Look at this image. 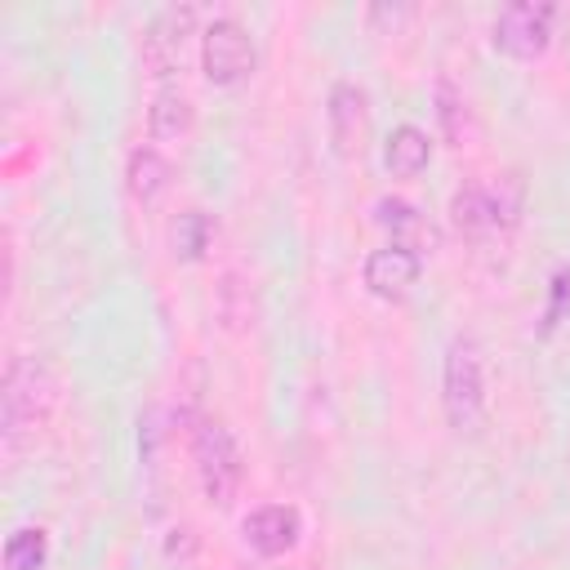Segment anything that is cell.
I'll return each instance as SVG.
<instances>
[{
  "label": "cell",
  "instance_id": "ba28073f",
  "mask_svg": "<svg viewBox=\"0 0 570 570\" xmlns=\"http://www.w3.org/2000/svg\"><path fill=\"white\" fill-rule=\"evenodd\" d=\"M325 125H330V147L334 156H356L365 147V129H370V98L361 85L352 80H338L330 89V102H325Z\"/></svg>",
  "mask_w": 570,
  "mask_h": 570
},
{
  "label": "cell",
  "instance_id": "8992f818",
  "mask_svg": "<svg viewBox=\"0 0 570 570\" xmlns=\"http://www.w3.org/2000/svg\"><path fill=\"white\" fill-rule=\"evenodd\" d=\"M200 71L218 89H232L254 71V40L236 18H214L200 31Z\"/></svg>",
  "mask_w": 570,
  "mask_h": 570
},
{
  "label": "cell",
  "instance_id": "5b68a950",
  "mask_svg": "<svg viewBox=\"0 0 570 570\" xmlns=\"http://www.w3.org/2000/svg\"><path fill=\"white\" fill-rule=\"evenodd\" d=\"M552 22H557V4L548 0H517L508 9H499L490 40L503 58L512 62H530L552 45Z\"/></svg>",
  "mask_w": 570,
  "mask_h": 570
},
{
  "label": "cell",
  "instance_id": "7c38bea8",
  "mask_svg": "<svg viewBox=\"0 0 570 570\" xmlns=\"http://www.w3.org/2000/svg\"><path fill=\"white\" fill-rule=\"evenodd\" d=\"M191 120H196L191 98H187L178 85H160L156 98H151V107H147V129H151V138H156V142H178V138L191 129Z\"/></svg>",
  "mask_w": 570,
  "mask_h": 570
},
{
  "label": "cell",
  "instance_id": "2e32d148",
  "mask_svg": "<svg viewBox=\"0 0 570 570\" xmlns=\"http://www.w3.org/2000/svg\"><path fill=\"white\" fill-rule=\"evenodd\" d=\"M49 561V534L40 525H18L4 539V570H40Z\"/></svg>",
  "mask_w": 570,
  "mask_h": 570
},
{
  "label": "cell",
  "instance_id": "ac0fdd59",
  "mask_svg": "<svg viewBox=\"0 0 570 570\" xmlns=\"http://www.w3.org/2000/svg\"><path fill=\"white\" fill-rule=\"evenodd\" d=\"M436 120H441V134L450 142H463V134H468V107H463V94L450 80H436Z\"/></svg>",
  "mask_w": 570,
  "mask_h": 570
},
{
  "label": "cell",
  "instance_id": "6da1fadb",
  "mask_svg": "<svg viewBox=\"0 0 570 570\" xmlns=\"http://www.w3.org/2000/svg\"><path fill=\"white\" fill-rule=\"evenodd\" d=\"M58 410V374L40 356H13L4 365V392H0V436L9 454H22L36 445V436L49 428Z\"/></svg>",
  "mask_w": 570,
  "mask_h": 570
},
{
  "label": "cell",
  "instance_id": "9c48e42d",
  "mask_svg": "<svg viewBox=\"0 0 570 570\" xmlns=\"http://www.w3.org/2000/svg\"><path fill=\"white\" fill-rule=\"evenodd\" d=\"M240 534L258 557H285L303 534V517L289 503H263L240 521Z\"/></svg>",
  "mask_w": 570,
  "mask_h": 570
},
{
  "label": "cell",
  "instance_id": "5bb4252c",
  "mask_svg": "<svg viewBox=\"0 0 570 570\" xmlns=\"http://www.w3.org/2000/svg\"><path fill=\"white\" fill-rule=\"evenodd\" d=\"M125 183H129V196L151 205L165 187H169V160L160 147H134L129 160H125Z\"/></svg>",
  "mask_w": 570,
  "mask_h": 570
},
{
  "label": "cell",
  "instance_id": "e0dca14e",
  "mask_svg": "<svg viewBox=\"0 0 570 570\" xmlns=\"http://www.w3.org/2000/svg\"><path fill=\"white\" fill-rule=\"evenodd\" d=\"M218 321L227 330H249L254 325V294L236 272H227L223 285H218Z\"/></svg>",
  "mask_w": 570,
  "mask_h": 570
},
{
  "label": "cell",
  "instance_id": "277c9868",
  "mask_svg": "<svg viewBox=\"0 0 570 570\" xmlns=\"http://www.w3.org/2000/svg\"><path fill=\"white\" fill-rule=\"evenodd\" d=\"M191 459H196V476H200L205 499L214 508H227L245 481V454H240L232 428L223 419H200L191 432Z\"/></svg>",
  "mask_w": 570,
  "mask_h": 570
},
{
  "label": "cell",
  "instance_id": "4fadbf2b",
  "mask_svg": "<svg viewBox=\"0 0 570 570\" xmlns=\"http://www.w3.org/2000/svg\"><path fill=\"white\" fill-rule=\"evenodd\" d=\"M428 160H432V138H428L419 125L405 120V125H396V129L387 134V142H383V165H387L396 178L423 174Z\"/></svg>",
  "mask_w": 570,
  "mask_h": 570
},
{
  "label": "cell",
  "instance_id": "8fae6325",
  "mask_svg": "<svg viewBox=\"0 0 570 570\" xmlns=\"http://www.w3.org/2000/svg\"><path fill=\"white\" fill-rule=\"evenodd\" d=\"M374 223L392 236V245L414 249L419 258H423V249H436V227H432L410 200H401V196H383V200L374 205Z\"/></svg>",
  "mask_w": 570,
  "mask_h": 570
},
{
  "label": "cell",
  "instance_id": "52a82bcc",
  "mask_svg": "<svg viewBox=\"0 0 570 570\" xmlns=\"http://www.w3.org/2000/svg\"><path fill=\"white\" fill-rule=\"evenodd\" d=\"M191 36H196V4H165L142 31V67L156 80H169L174 71H183V53Z\"/></svg>",
  "mask_w": 570,
  "mask_h": 570
},
{
  "label": "cell",
  "instance_id": "9a60e30c",
  "mask_svg": "<svg viewBox=\"0 0 570 570\" xmlns=\"http://www.w3.org/2000/svg\"><path fill=\"white\" fill-rule=\"evenodd\" d=\"M209 245H214V218H209L205 209L178 214V223H174V254H178L183 263H200Z\"/></svg>",
  "mask_w": 570,
  "mask_h": 570
},
{
  "label": "cell",
  "instance_id": "30bf717a",
  "mask_svg": "<svg viewBox=\"0 0 570 570\" xmlns=\"http://www.w3.org/2000/svg\"><path fill=\"white\" fill-rule=\"evenodd\" d=\"M419 272H423V258H419L414 249H401V245L387 240L383 249H374V254L365 258L361 281H365V289L379 294V298H401V294H410V289L419 285Z\"/></svg>",
  "mask_w": 570,
  "mask_h": 570
},
{
  "label": "cell",
  "instance_id": "7a4b0ae2",
  "mask_svg": "<svg viewBox=\"0 0 570 570\" xmlns=\"http://www.w3.org/2000/svg\"><path fill=\"white\" fill-rule=\"evenodd\" d=\"M525 187L517 174H503L499 183H463L450 196V223L468 240H494L508 236L521 223Z\"/></svg>",
  "mask_w": 570,
  "mask_h": 570
},
{
  "label": "cell",
  "instance_id": "d6986e66",
  "mask_svg": "<svg viewBox=\"0 0 570 570\" xmlns=\"http://www.w3.org/2000/svg\"><path fill=\"white\" fill-rule=\"evenodd\" d=\"M552 289H548V316H543V330H552L557 325V316L566 312V303H570V263H561L557 272H552V281H548Z\"/></svg>",
  "mask_w": 570,
  "mask_h": 570
},
{
  "label": "cell",
  "instance_id": "3957f363",
  "mask_svg": "<svg viewBox=\"0 0 570 570\" xmlns=\"http://www.w3.org/2000/svg\"><path fill=\"white\" fill-rule=\"evenodd\" d=\"M441 410L454 432H481L485 423V352L476 338H454L441 361Z\"/></svg>",
  "mask_w": 570,
  "mask_h": 570
}]
</instances>
